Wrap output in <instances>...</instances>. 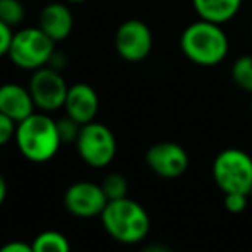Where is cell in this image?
I'll list each match as a JSON object with an SVG mask.
<instances>
[{"instance_id": "1", "label": "cell", "mask_w": 252, "mask_h": 252, "mask_svg": "<svg viewBox=\"0 0 252 252\" xmlns=\"http://www.w3.org/2000/svg\"><path fill=\"white\" fill-rule=\"evenodd\" d=\"M14 141L21 155L31 163L50 161L62 144L57 120L45 112H34L28 119L17 122Z\"/></svg>"}, {"instance_id": "2", "label": "cell", "mask_w": 252, "mask_h": 252, "mask_svg": "<svg viewBox=\"0 0 252 252\" xmlns=\"http://www.w3.org/2000/svg\"><path fill=\"white\" fill-rule=\"evenodd\" d=\"M180 50L192 63L213 67L226 59L230 43L221 24L199 19L182 31Z\"/></svg>"}, {"instance_id": "3", "label": "cell", "mask_w": 252, "mask_h": 252, "mask_svg": "<svg viewBox=\"0 0 252 252\" xmlns=\"http://www.w3.org/2000/svg\"><path fill=\"white\" fill-rule=\"evenodd\" d=\"M100 220L105 232L113 240L126 244V246L143 242L151 228L148 211L137 201L129 199V197L108 201Z\"/></svg>"}, {"instance_id": "4", "label": "cell", "mask_w": 252, "mask_h": 252, "mask_svg": "<svg viewBox=\"0 0 252 252\" xmlns=\"http://www.w3.org/2000/svg\"><path fill=\"white\" fill-rule=\"evenodd\" d=\"M55 53V41L40 28H24L14 33L9 59L23 70H38L48 65Z\"/></svg>"}, {"instance_id": "5", "label": "cell", "mask_w": 252, "mask_h": 252, "mask_svg": "<svg viewBox=\"0 0 252 252\" xmlns=\"http://www.w3.org/2000/svg\"><path fill=\"white\" fill-rule=\"evenodd\" d=\"M213 179L223 194L252 189V156L239 148H226L213 161Z\"/></svg>"}, {"instance_id": "6", "label": "cell", "mask_w": 252, "mask_h": 252, "mask_svg": "<svg viewBox=\"0 0 252 252\" xmlns=\"http://www.w3.org/2000/svg\"><path fill=\"white\" fill-rule=\"evenodd\" d=\"M76 150L88 166L105 168L113 161L117 155V139L110 127L93 120V122L81 126Z\"/></svg>"}, {"instance_id": "7", "label": "cell", "mask_w": 252, "mask_h": 252, "mask_svg": "<svg viewBox=\"0 0 252 252\" xmlns=\"http://www.w3.org/2000/svg\"><path fill=\"white\" fill-rule=\"evenodd\" d=\"M28 88H30L31 96H33L34 106L41 112H55V110L63 108V105H65L69 86H67L60 70L53 69L50 65L33 70Z\"/></svg>"}, {"instance_id": "8", "label": "cell", "mask_w": 252, "mask_h": 252, "mask_svg": "<svg viewBox=\"0 0 252 252\" xmlns=\"http://www.w3.org/2000/svg\"><path fill=\"white\" fill-rule=\"evenodd\" d=\"M115 50L126 62H143L153 50V33L146 23L127 19L115 33Z\"/></svg>"}, {"instance_id": "9", "label": "cell", "mask_w": 252, "mask_h": 252, "mask_svg": "<svg viewBox=\"0 0 252 252\" xmlns=\"http://www.w3.org/2000/svg\"><path fill=\"white\" fill-rule=\"evenodd\" d=\"M108 204V197L101 189V184L90 180L74 182L67 187L63 194V206L72 216L81 220H90L101 216L103 209Z\"/></svg>"}, {"instance_id": "10", "label": "cell", "mask_w": 252, "mask_h": 252, "mask_svg": "<svg viewBox=\"0 0 252 252\" xmlns=\"http://www.w3.org/2000/svg\"><path fill=\"white\" fill-rule=\"evenodd\" d=\"M146 165L161 179H179L189 168V155L180 144L161 141L146 151Z\"/></svg>"}, {"instance_id": "11", "label": "cell", "mask_w": 252, "mask_h": 252, "mask_svg": "<svg viewBox=\"0 0 252 252\" xmlns=\"http://www.w3.org/2000/svg\"><path fill=\"white\" fill-rule=\"evenodd\" d=\"M63 108L70 119L84 126V124H90L94 120L98 108H100V98L90 84L77 83L69 86Z\"/></svg>"}, {"instance_id": "12", "label": "cell", "mask_w": 252, "mask_h": 252, "mask_svg": "<svg viewBox=\"0 0 252 252\" xmlns=\"http://www.w3.org/2000/svg\"><path fill=\"white\" fill-rule=\"evenodd\" d=\"M38 28L47 33L55 43L69 38L74 28V17L69 5L62 2L47 3L38 17Z\"/></svg>"}, {"instance_id": "13", "label": "cell", "mask_w": 252, "mask_h": 252, "mask_svg": "<svg viewBox=\"0 0 252 252\" xmlns=\"http://www.w3.org/2000/svg\"><path fill=\"white\" fill-rule=\"evenodd\" d=\"M34 110L36 106L30 88H24L17 83H5L0 86V112L5 113L7 117L21 122L34 113Z\"/></svg>"}, {"instance_id": "14", "label": "cell", "mask_w": 252, "mask_h": 252, "mask_svg": "<svg viewBox=\"0 0 252 252\" xmlns=\"http://www.w3.org/2000/svg\"><path fill=\"white\" fill-rule=\"evenodd\" d=\"M192 7L199 19L225 24L239 14L242 0H192Z\"/></svg>"}, {"instance_id": "15", "label": "cell", "mask_w": 252, "mask_h": 252, "mask_svg": "<svg viewBox=\"0 0 252 252\" xmlns=\"http://www.w3.org/2000/svg\"><path fill=\"white\" fill-rule=\"evenodd\" d=\"M33 252H72L69 239L57 230H45L31 242Z\"/></svg>"}, {"instance_id": "16", "label": "cell", "mask_w": 252, "mask_h": 252, "mask_svg": "<svg viewBox=\"0 0 252 252\" xmlns=\"http://www.w3.org/2000/svg\"><path fill=\"white\" fill-rule=\"evenodd\" d=\"M232 79L239 88L252 93V55H240L233 62Z\"/></svg>"}, {"instance_id": "17", "label": "cell", "mask_w": 252, "mask_h": 252, "mask_svg": "<svg viewBox=\"0 0 252 252\" xmlns=\"http://www.w3.org/2000/svg\"><path fill=\"white\" fill-rule=\"evenodd\" d=\"M101 189L105 192V196L108 197V201H117L127 197L129 192V182L122 173H108V175L103 179Z\"/></svg>"}, {"instance_id": "18", "label": "cell", "mask_w": 252, "mask_h": 252, "mask_svg": "<svg viewBox=\"0 0 252 252\" xmlns=\"http://www.w3.org/2000/svg\"><path fill=\"white\" fill-rule=\"evenodd\" d=\"M24 5L21 0H0V21L9 24L10 28H16L24 19Z\"/></svg>"}, {"instance_id": "19", "label": "cell", "mask_w": 252, "mask_h": 252, "mask_svg": "<svg viewBox=\"0 0 252 252\" xmlns=\"http://www.w3.org/2000/svg\"><path fill=\"white\" fill-rule=\"evenodd\" d=\"M57 129H59V136L62 139V143L76 144L77 136H79V130H81V124L76 122L74 119H70L69 115H65L63 119L57 120Z\"/></svg>"}, {"instance_id": "20", "label": "cell", "mask_w": 252, "mask_h": 252, "mask_svg": "<svg viewBox=\"0 0 252 252\" xmlns=\"http://www.w3.org/2000/svg\"><path fill=\"white\" fill-rule=\"evenodd\" d=\"M225 208L228 209L233 215H239V213L246 211L247 204H249V194L244 192H228L225 194Z\"/></svg>"}, {"instance_id": "21", "label": "cell", "mask_w": 252, "mask_h": 252, "mask_svg": "<svg viewBox=\"0 0 252 252\" xmlns=\"http://www.w3.org/2000/svg\"><path fill=\"white\" fill-rule=\"evenodd\" d=\"M16 129H17L16 120H12L5 113L0 112V148L5 146L9 141H12L16 137Z\"/></svg>"}, {"instance_id": "22", "label": "cell", "mask_w": 252, "mask_h": 252, "mask_svg": "<svg viewBox=\"0 0 252 252\" xmlns=\"http://www.w3.org/2000/svg\"><path fill=\"white\" fill-rule=\"evenodd\" d=\"M14 31L9 24H5L3 21H0V59L5 55H9L10 43H12Z\"/></svg>"}, {"instance_id": "23", "label": "cell", "mask_w": 252, "mask_h": 252, "mask_svg": "<svg viewBox=\"0 0 252 252\" xmlns=\"http://www.w3.org/2000/svg\"><path fill=\"white\" fill-rule=\"evenodd\" d=\"M0 252H33L31 244H24L21 240H12L0 247Z\"/></svg>"}, {"instance_id": "24", "label": "cell", "mask_w": 252, "mask_h": 252, "mask_svg": "<svg viewBox=\"0 0 252 252\" xmlns=\"http://www.w3.org/2000/svg\"><path fill=\"white\" fill-rule=\"evenodd\" d=\"M139 252H170V251L165 246H161V244H151V246L143 247Z\"/></svg>"}, {"instance_id": "25", "label": "cell", "mask_w": 252, "mask_h": 252, "mask_svg": "<svg viewBox=\"0 0 252 252\" xmlns=\"http://www.w3.org/2000/svg\"><path fill=\"white\" fill-rule=\"evenodd\" d=\"M7 192H9V187H7V182H5V179H3V177L0 175V206H2V204H3V201H5Z\"/></svg>"}, {"instance_id": "26", "label": "cell", "mask_w": 252, "mask_h": 252, "mask_svg": "<svg viewBox=\"0 0 252 252\" xmlns=\"http://www.w3.org/2000/svg\"><path fill=\"white\" fill-rule=\"evenodd\" d=\"M67 3H83V2H86V0H65Z\"/></svg>"}, {"instance_id": "27", "label": "cell", "mask_w": 252, "mask_h": 252, "mask_svg": "<svg viewBox=\"0 0 252 252\" xmlns=\"http://www.w3.org/2000/svg\"><path fill=\"white\" fill-rule=\"evenodd\" d=\"M249 197H251V199H252V189H251V192H249Z\"/></svg>"}, {"instance_id": "28", "label": "cell", "mask_w": 252, "mask_h": 252, "mask_svg": "<svg viewBox=\"0 0 252 252\" xmlns=\"http://www.w3.org/2000/svg\"><path fill=\"white\" fill-rule=\"evenodd\" d=\"M251 110H252V98H251Z\"/></svg>"}, {"instance_id": "29", "label": "cell", "mask_w": 252, "mask_h": 252, "mask_svg": "<svg viewBox=\"0 0 252 252\" xmlns=\"http://www.w3.org/2000/svg\"><path fill=\"white\" fill-rule=\"evenodd\" d=\"M251 33H252V26H251Z\"/></svg>"}]
</instances>
